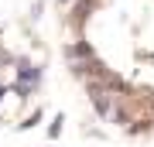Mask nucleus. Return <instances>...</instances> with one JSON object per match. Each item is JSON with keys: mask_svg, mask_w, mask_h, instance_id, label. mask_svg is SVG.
I'll return each mask as SVG.
<instances>
[{"mask_svg": "<svg viewBox=\"0 0 154 147\" xmlns=\"http://www.w3.org/2000/svg\"><path fill=\"white\" fill-rule=\"evenodd\" d=\"M69 7L65 58L103 120L154 137V0H58Z\"/></svg>", "mask_w": 154, "mask_h": 147, "instance_id": "f257e3e1", "label": "nucleus"}]
</instances>
